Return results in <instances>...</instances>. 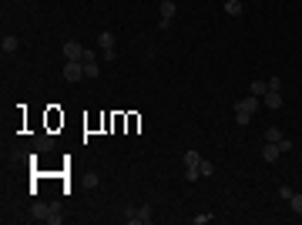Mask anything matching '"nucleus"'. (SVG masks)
<instances>
[{"instance_id":"nucleus-21","label":"nucleus","mask_w":302,"mask_h":225,"mask_svg":"<svg viewBox=\"0 0 302 225\" xmlns=\"http://www.w3.org/2000/svg\"><path fill=\"white\" fill-rule=\"evenodd\" d=\"M84 182H88V188H94V185H97V182H101V178H97L94 171H88V178H84Z\"/></svg>"},{"instance_id":"nucleus-11","label":"nucleus","mask_w":302,"mask_h":225,"mask_svg":"<svg viewBox=\"0 0 302 225\" xmlns=\"http://www.w3.org/2000/svg\"><path fill=\"white\" fill-rule=\"evenodd\" d=\"M225 14L228 17H242V0H225Z\"/></svg>"},{"instance_id":"nucleus-19","label":"nucleus","mask_w":302,"mask_h":225,"mask_svg":"<svg viewBox=\"0 0 302 225\" xmlns=\"http://www.w3.org/2000/svg\"><path fill=\"white\" fill-rule=\"evenodd\" d=\"M185 178H188V182H195V178H202V171H198V168H185Z\"/></svg>"},{"instance_id":"nucleus-9","label":"nucleus","mask_w":302,"mask_h":225,"mask_svg":"<svg viewBox=\"0 0 302 225\" xmlns=\"http://www.w3.org/2000/svg\"><path fill=\"white\" fill-rule=\"evenodd\" d=\"M279 158H282V151H279V145L265 141V148H262V161H279Z\"/></svg>"},{"instance_id":"nucleus-7","label":"nucleus","mask_w":302,"mask_h":225,"mask_svg":"<svg viewBox=\"0 0 302 225\" xmlns=\"http://www.w3.org/2000/svg\"><path fill=\"white\" fill-rule=\"evenodd\" d=\"M262 108H272V111L282 108V94H279V91H265L262 94Z\"/></svg>"},{"instance_id":"nucleus-20","label":"nucleus","mask_w":302,"mask_h":225,"mask_svg":"<svg viewBox=\"0 0 302 225\" xmlns=\"http://www.w3.org/2000/svg\"><path fill=\"white\" fill-rule=\"evenodd\" d=\"M292 148H296V145H292L289 138H282V141H279V151H282V155H285V151H292Z\"/></svg>"},{"instance_id":"nucleus-15","label":"nucleus","mask_w":302,"mask_h":225,"mask_svg":"<svg viewBox=\"0 0 302 225\" xmlns=\"http://www.w3.org/2000/svg\"><path fill=\"white\" fill-rule=\"evenodd\" d=\"M289 205H292V212H299V215H302V195H299V192H292V198H289Z\"/></svg>"},{"instance_id":"nucleus-18","label":"nucleus","mask_w":302,"mask_h":225,"mask_svg":"<svg viewBox=\"0 0 302 225\" xmlns=\"http://www.w3.org/2000/svg\"><path fill=\"white\" fill-rule=\"evenodd\" d=\"M292 192H296V188H289V185H282V188H279V198H285V202H289V198H292Z\"/></svg>"},{"instance_id":"nucleus-5","label":"nucleus","mask_w":302,"mask_h":225,"mask_svg":"<svg viewBox=\"0 0 302 225\" xmlns=\"http://www.w3.org/2000/svg\"><path fill=\"white\" fill-rule=\"evenodd\" d=\"M64 81H71V84L84 81V64H81V61H67V64H64Z\"/></svg>"},{"instance_id":"nucleus-3","label":"nucleus","mask_w":302,"mask_h":225,"mask_svg":"<svg viewBox=\"0 0 302 225\" xmlns=\"http://www.w3.org/2000/svg\"><path fill=\"white\" fill-rule=\"evenodd\" d=\"M97 47H101V57H108V61H114V34L111 31H101V34H97Z\"/></svg>"},{"instance_id":"nucleus-13","label":"nucleus","mask_w":302,"mask_h":225,"mask_svg":"<svg viewBox=\"0 0 302 225\" xmlns=\"http://www.w3.org/2000/svg\"><path fill=\"white\" fill-rule=\"evenodd\" d=\"M248 91L255 94V97H262V94L269 91V81H252V84H248Z\"/></svg>"},{"instance_id":"nucleus-12","label":"nucleus","mask_w":302,"mask_h":225,"mask_svg":"<svg viewBox=\"0 0 302 225\" xmlns=\"http://www.w3.org/2000/svg\"><path fill=\"white\" fill-rule=\"evenodd\" d=\"M47 225H64V215H60V208L51 205V212H47V219H44Z\"/></svg>"},{"instance_id":"nucleus-16","label":"nucleus","mask_w":302,"mask_h":225,"mask_svg":"<svg viewBox=\"0 0 302 225\" xmlns=\"http://www.w3.org/2000/svg\"><path fill=\"white\" fill-rule=\"evenodd\" d=\"M198 171H202V178H208V175H215V165H211V161H205V158H202V165H198Z\"/></svg>"},{"instance_id":"nucleus-1","label":"nucleus","mask_w":302,"mask_h":225,"mask_svg":"<svg viewBox=\"0 0 302 225\" xmlns=\"http://www.w3.org/2000/svg\"><path fill=\"white\" fill-rule=\"evenodd\" d=\"M232 108H235V121H239V125L245 128L248 121L255 118V111L262 108V97H255V94H248V97H239V101H235Z\"/></svg>"},{"instance_id":"nucleus-4","label":"nucleus","mask_w":302,"mask_h":225,"mask_svg":"<svg viewBox=\"0 0 302 225\" xmlns=\"http://www.w3.org/2000/svg\"><path fill=\"white\" fill-rule=\"evenodd\" d=\"M60 54H64V61H84L88 47H84V44H77V40H67V44L60 47Z\"/></svg>"},{"instance_id":"nucleus-17","label":"nucleus","mask_w":302,"mask_h":225,"mask_svg":"<svg viewBox=\"0 0 302 225\" xmlns=\"http://www.w3.org/2000/svg\"><path fill=\"white\" fill-rule=\"evenodd\" d=\"M211 219H215V215H211V212H202V215H195V219H191V222H195V225H208V222H211Z\"/></svg>"},{"instance_id":"nucleus-8","label":"nucleus","mask_w":302,"mask_h":225,"mask_svg":"<svg viewBox=\"0 0 302 225\" xmlns=\"http://www.w3.org/2000/svg\"><path fill=\"white\" fill-rule=\"evenodd\" d=\"M17 47H20V40L14 37V34H3V40H0V51H3V54H17Z\"/></svg>"},{"instance_id":"nucleus-6","label":"nucleus","mask_w":302,"mask_h":225,"mask_svg":"<svg viewBox=\"0 0 302 225\" xmlns=\"http://www.w3.org/2000/svg\"><path fill=\"white\" fill-rule=\"evenodd\" d=\"M81 64H84V77H88V81H94V77L101 74V64H97V57L91 54V51L84 54V61H81Z\"/></svg>"},{"instance_id":"nucleus-2","label":"nucleus","mask_w":302,"mask_h":225,"mask_svg":"<svg viewBox=\"0 0 302 225\" xmlns=\"http://www.w3.org/2000/svg\"><path fill=\"white\" fill-rule=\"evenodd\" d=\"M121 219L128 225H148L151 222V205H128Z\"/></svg>"},{"instance_id":"nucleus-14","label":"nucleus","mask_w":302,"mask_h":225,"mask_svg":"<svg viewBox=\"0 0 302 225\" xmlns=\"http://www.w3.org/2000/svg\"><path fill=\"white\" fill-rule=\"evenodd\" d=\"M282 138H285V134L279 131V128H269V131H265V141H272V145H279Z\"/></svg>"},{"instance_id":"nucleus-10","label":"nucleus","mask_w":302,"mask_h":225,"mask_svg":"<svg viewBox=\"0 0 302 225\" xmlns=\"http://www.w3.org/2000/svg\"><path fill=\"white\" fill-rule=\"evenodd\" d=\"M198 165H202V155H198L195 148H188L185 151V168H198Z\"/></svg>"}]
</instances>
